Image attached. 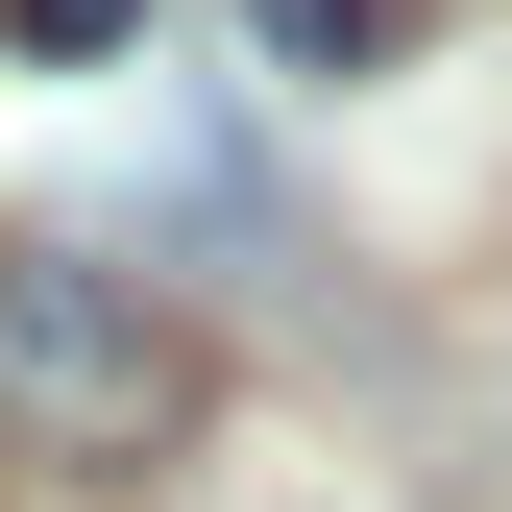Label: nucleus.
<instances>
[{
    "mask_svg": "<svg viewBox=\"0 0 512 512\" xmlns=\"http://www.w3.org/2000/svg\"><path fill=\"white\" fill-rule=\"evenodd\" d=\"M196 317H147L122 269H74V244H0V439L25 464H171L196 439Z\"/></svg>",
    "mask_w": 512,
    "mask_h": 512,
    "instance_id": "obj_1",
    "label": "nucleus"
},
{
    "mask_svg": "<svg viewBox=\"0 0 512 512\" xmlns=\"http://www.w3.org/2000/svg\"><path fill=\"white\" fill-rule=\"evenodd\" d=\"M244 49H293V74H391V0H244Z\"/></svg>",
    "mask_w": 512,
    "mask_h": 512,
    "instance_id": "obj_2",
    "label": "nucleus"
},
{
    "mask_svg": "<svg viewBox=\"0 0 512 512\" xmlns=\"http://www.w3.org/2000/svg\"><path fill=\"white\" fill-rule=\"evenodd\" d=\"M0 25H25V49H74V74H98V49L147 25V0H0Z\"/></svg>",
    "mask_w": 512,
    "mask_h": 512,
    "instance_id": "obj_3",
    "label": "nucleus"
}]
</instances>
